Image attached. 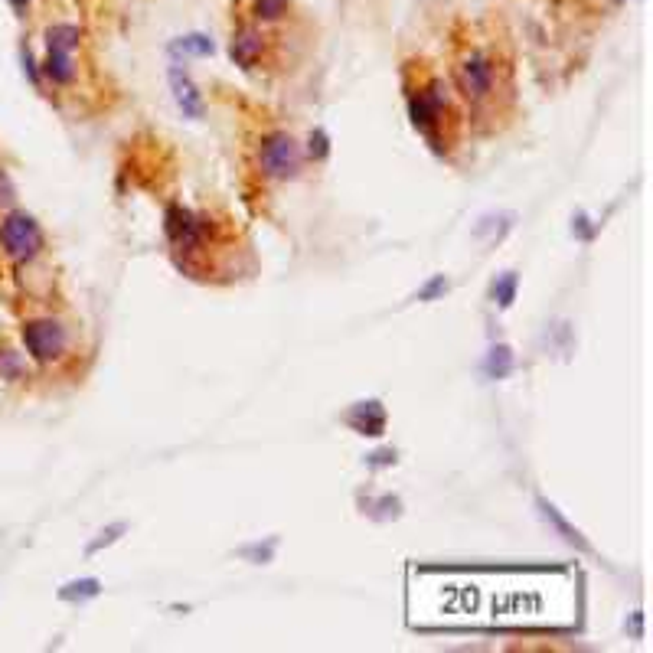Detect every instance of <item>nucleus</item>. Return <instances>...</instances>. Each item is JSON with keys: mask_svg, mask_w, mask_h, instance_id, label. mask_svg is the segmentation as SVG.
<instances>
[{"mask_svg": "<svg viewBox=\"0 0 653 653\" xmlns=\"http://www.w3.org/2000/svg\"><path fill=\"white\" fill-rule=\"evenodd\" d=\"M497 59L487 49H467L454 66V82H458L461 95L471 105L487 102L490 95L497 92Z\"/></svg>", "mask_w": 653, "mask_h": 653, "instance_id": "nucleus-1", "label": "nucleus"}, {"mask_svg": "<svg viewBox=\"0 0 653 653\" xmlns=\"http://www.w3.org/2000/svg\"><path fill=\"white\" fill-rule=\"evenodd\" d=\"M0 249L14 265H27L43 252V229L40 223L23 213V209H10L0 223Z\"/></svg>", "mask_w": 653, "mask_h": 653, "instance_id": "nucleus-2", "label": "nucleus"}, {"mask_svg": "<svg viewBox=\"0 0 653 653\" xmlns=\"http://www.w3.org/2000/svg\"><path fill=\"white\" fill-rule=\"evenodd\" d=\"M301 147L288 131H271L258 147V167L268 180H291L301 170Z\"/></svg>", "mask_w": 653, "mask_h": 653, "instance_id": "nucleus-3", "label": "nucleus"}, {"mask_svg": "<svg viewBox=\"0 0 653 653\" xmlns=\"http://www.w3.org/2000/svg\"><path fill=\"white\" fill-rule=\"evenodd\" d=\"M409 112L415 128L425 134L428 141L438 144V128L445 125L448 115V98H445V85L441 79H428L425 85H418L415 92H409Z\"/></svg>", "mask_w": 653, "mask_h": 653, "instance_id": "nucleus-4", "label": "nucleus"}, {"mask_svg": "<svg viewBox=\"0 0 653 653\" xmlns=\"http://www.w3.org/2000/svg\"><path fill=\"white\" fill-rule=\"evenodd\" d=\"M76 46H79V27H72V23H56V27L46 30V59H43L46 79H53L56 85L72 82V76H76L72 49Z\"/></svg>", "mask_w": 653, "mask_h": 653, "instance_id": "nucleus-5", "label": "nucleus"}, {"mask_svg": "<svg viewBox=\"0 0 653 653\" xmlns=\"http://www.w3.org/2000/svg\"><path fill=\"white\" fill-rule=\"evenodd\" d=\"M23 347L36 363H53L66 353V327L53 317H36L23 324Z\"/></svg>", "mask_w": 653, "mask_h": 653, "instance_id": "nucleus-6", "label": "nucleus"}, {"mask_svg": "<svg viewBox=\"0 0 653 653\" xmlns=\"http://www.w3.org/2000/svg\"><path fill=\"white\" fill-rule=\"evenodd\" d=\"M164 226H167V239L174 242L177 252L183 255L200 252V245L206 239V226L200 216H193L190 209H183V206H170L164 216Z\"/></svg>", "mask_w": 653, "mask_h": 653, "instance_id": "nucleus-7", "label": "nucleus"}, {"mask_svg": "<svg viewBox=\"0 0 653 653\" xmlns=\"http://www.w3.org/2000/svg\"><path fill=\"white\" fill-rule=\"evenodd\" d=\"M170 85H174V95H177V105L183 108V115L200 118L203 115V98H200L196 85L190 82V76L180 66L170 69Z\"/></svg>", "mask_w": 653, "mask_h": 653, "instance_id": "nucleus-8", "label": "nucleus"}, {"mask_svg": "<svg viewBox=\"0 0 653 653\" xmlns=\"http://www.w3.org/2000/svg\"><path fill=\"white\" fill-rule=\"evenodd\" d=\"M262 46H265V36L255 27H245L236 33V40H232V59H236L239 66L252 69L258 63V56H262Z\"/></svg>", "mask_w": 653, "mask_h": 653, "instance_id": "nucleus-9", "label": "nucleus"}, {"mask_svg": "<svg viewBox=\"0 0 653 653\" xmlns=\"http://www.w3.org/2000/svg\"><path fill=\"white\" fill-rule=\"evenodd\" d=\"M170 49H174V53H183V56H209L213 53V40H206L203 33H190V36H180Z\"/></svg>", "mask_w": 653, "mask_h": 653, "instance_id": "nucleus-10", "label": "nucleus"}, {"mask_svg": "<svg viewBox=\"0 0 653 653\" xmlns=\"http://www.w3.org/2000/svg\"><path fill=\"white\" fill-rule=\"evenodd\" d=\"M98 595V582L95 578H85V582H72L66 585L63 591H59V598H66V601H82V598H95Z\"/></svg>", "mask_w": 653, "mask_h": 653, "instance_id": "nucleus-11", "label": "nucleus"}, {"mask_svg": "<svg viewBox=\"0 0 653 653\" xmlns=\"http://www.w3.org/2000/svg\"><path fill=\"white\" fill-rule=\"evenodd\" d=\"M288 14V0H255L258 20H281Z\"/></svg>", "mask_w": 653, "mask_h": 653, "instance_id": "nucleus-12", "label": "nucleus"}, {"mask_svg": "<svg viewBox=\"0 0 653 653\" xmlns=\"http://www.w3.org/2000/svg\"><path fill=\"white\" fill-rule=\"evenodd\" d=\"M17 203V187H14V180H10V174L4 167H0V209H10Z\"/></svg>", "mask_w": 653, "mask_h": 653, "instance_id": "nucleus-13", "label": "nucleus"}, {"mask_svg": "<svg viewBox=\"0 0 653 653\" xmlns=\"http://www.w3.org/2000/svg\"><path fill=\"white\" fill-rule=\"evenodd\" d=\"M0 376H7V379L20 376V356L14 350H0Z\"/></svg>", "mask_w": 653, "mask_h": 653, "instance_id": "nucleus-14", "label": "nucleus"}, {"mask_svg": "<svg viewBox=\"0 0 653 653\" xmlns=\"http://www.w3.org/2000/svg\"><path fill=\"white\" fill-rule=\"evenodd\" d=\"M513 294H516V275H507V278L497 281V285H494V298H497L503 307L513 301Z\"/></svg>", "mask_w": 653, "mask_h": 653, "instance_id": "nucleus-15", "label": "nucleus"}, {"mask_svg": "<svg viewBox=\"0 0 653 653\" xmlns=\"http://www.w3.org/2000/svg\"><path fill=\"white\" fill-rule=\"evenodd\" d=\"M542 510H546V520H552V523H556V529H559V533H562L565 539H569V542H578V533H575V529H569V523H565V520H562V516H559L556 510H552V507H546V503H542Z\"/></svg>", "mask_w": 653, "mask_h": 653, "instance_id": "nucleus-16", "label": "nucleus"}, {"mask_svg": "<svg viewBox=\"0 0 653 653\" xmlns=\"http://www.w3.org/2000/svg\"><path fill=\"white\" fill-rule=\"evenodd\" d=\"M445 288H448V281H445V278H435V281H431V285H428V288L422 291V301L435 298V294H441V291H445Z\"/></svg>", "mask_w": 653, "mask_h": 653, "instance_id": "nucleus-17", "label": "nucleus"}, {"mask_svg": "<svg viewBox=\"0 0 653 653\" xmlns=\"http://www.w3.org/2000/svg\"><path fill=\"white\" fill-rule=\"evenodd\" d=\"M10 7L17 10V17H27V10H30V0H10Z\"/></svg>", "mask_w": 653, "mask_h": 653, "instance_id": "nucleus-18", "label": "nucleus"}]
</instances>
